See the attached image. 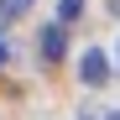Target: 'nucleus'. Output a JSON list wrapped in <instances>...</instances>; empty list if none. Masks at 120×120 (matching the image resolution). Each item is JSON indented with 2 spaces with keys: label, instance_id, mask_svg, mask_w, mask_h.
<instances>
[{
  "label": "nucleus",
  "instance_id": "f257e3e1",
  "mask_svg": "<svg viewBox=\"0 0 120 120\" xmlns=\"http://www.w3.org/2000/svg\"><path fill=\"white\" fill-rule=\"evenodd\" d=\"M37 52H42V63H63V52H68V26H63V21L42 26V37H37Z\"/></svg>",
  "mask_w": 120,
  "mask_h": 120
},
{
  "label": "nucleus",
  "instance_id": "f03ea898",
  "mask_svg": "<svg viewBox=\"0 0 120 120\" xmlns=\"http://www.w3.org/2000/svg\"><path fill=\"white\" fill-rule=\"evenodd\" d=\"M78 78H84L89 89H99V84H110V57L99 52V47H89V52H84V63H78Z\"/></svg>",
  "mask_w": 120,
  "mask_h": 120
},
{
  "label": "nucleus",
  "instance_id": "7ed1b4c3",
  "mask_svg": "<svg viewBox=\"0 0 120 120\" xmlns=\"http://www.w3.org/2000/svg\"><path fill=\"white\" fill-rule=\"evenodd\" d=\"M26 11H31V0H0V26H11V21H21Z\"/></svg>",
  "mask_w": 120,
  "mask_h": 120
},
{
  "label": "nucleus",
  "instance_id": "20e7f679",
  "mask_svg": "<svg viewBox=\"0 0 120 120\" xmlns=\"http://www.w3.org/2000/svg\"><path fill=\"white\" fill-rule=\"evenodd\" d=\"M78 16H84V0H57V21H78Z\"/></svg>",
  "mask_w": 120,
  "mask_h": 120
},
{
  "label": "nucleus",
  "instance_id": "39448f33",
  "mask_svg": "<svg viewBox=\"0 0 120 120\" xmlns=\"http://www.w3.org/2000/svg\"><path fill=\"white\" fill-rule=\"evenodd\" d=\"M84 120H120V110H89Z\"/></svg>",
  "mask_w": 120,
  "mask_h": 120
},
{
  "label": "nucleus",
  "instance_id": "423d86ee",
  "mask_svg": "<svg viewBox=\"0 0 120 120\" xmlns=\"http://www.w3.org/2000/svg\"><path fill=\"white\" fill-rule=\"evenodd\" d=\"M11 63V47H5V37H0V68H5Z\"/></svg>",
  "mask_w": 120,
  "mask_h": 120
}]
</instances>
